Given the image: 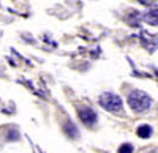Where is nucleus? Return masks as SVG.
Segmentation results:
<instances>
[{
  "mask_svg": "<svg viewBox=\"0 0 158 153\" xmlns=\"http://www.w3.org/2000/svg\"><path fill=\"white\" fill-rule=\"evenodd\" d=\"M128 104L135 112H144L150 107L152 99L147 93H144L141 90H133L128 95Z\"/></svg>",
  "mask_w": 158,
  "mask_h": 153,
  "instance_id": "nucleus-1",
  "label": "nucleus"
},
{
  "mask_svg": "<svg viewBox=\"0 0 158 153\" xmlns=\"http://www.w3.org/2000/svg\"><path fill=\"white\" fill-rule=\"evenodd\" d=\"M100 104L101 107H104L109 112H122L123 111V101L120 96H117L115 93H111V92H106L100 96Z\"/></svg>",
  "mask_w": 158,
  "mask_h": 153,
  "instance_id": "nucleus-2",
  "label": "nucleus"
},
{
  "mask_svg": "<svg viewBox=\"0 0 158 153\" xmlns=\"http://www.w3.org/2000/svg\"><path fill=\"white\" fill-rule=\"evenodd\" d=\"M139 38H141L142 46L146 47L149 52H155V50L158 49V36L156 35H152V33H147V32H141Z\"/></svg>",
  "mask_w": 158,
  "mask_h": 153,
  "instance_id": "nucleus-3",
  "label": "nucleus"
},
{
  "mask_svg": "<svg viewBox=\"0 0 158 153\" xmlns=\"http://www.w3.org/2000/svg\"><path fill=\"white\" fill-rule=\"evenodd\" d=\"M79 119H81L82 123H85L87 126H94L98 120V115H97V112L94 109H90V107H82L81 111H79Z\"/></svg>",
  "mask_w": 158,
  "mask_h": 153,
  "instance_id": "nucleus-4",
  "label": "nucleus"
},
{
  "mask_svg": "<svg viewBox=\"0 0 158 153\" xmlns=\"http://www.w3.org/2000/svg\"><path fill=\"white\" fill-rule=\"evenodd\" d=\"M142 19L149 25H158V6H153L149 11H146L142 14Z\"/></svg>",
  "mask_w": 158,
  "mask_h": 153,
  "instance_id": "nucleus-5",
  "label": "nucleus"
},
{
  "mask_svg": "<svg viewBox=\"0 0 158 153\" xmlns=\"http://www.w3.org/2000/svg\"><path fill=\"white\" fill-rule=\"evenodd\" d=\"M128 14H130V16H125V21L131 25V27H139V19H141L139 11H136V10H130V11H128Z\"/></svg>",
  "mask_w": 158,
  "mask_h": 153,
  "instance_id": "nucleus-6",
  "label": "nucleus"
},
{
  "mask_svg": "<svg viewBox=\"0 0 158 153\" xmlns=\"http://www.w3.org/2000/svg\"><path fill=\"white\" fill-rule=\"evenodd\" d=\"M63 131H65V134H67L68 137H71V139H77L79 137V131H77L76 125L73 122H67V123H65Z\"/></svg>",
  "mask_w": 158,
  "mask_h": 153,
  "instance_id": "nucleus-7",
  "label": "nucleus"
},
{
  "mask_svg": "<svg viewBox=\"0 0 158 153\" xmlns=\"http://www.w3.org/2000/svg\"><path fill=\"white\" fill-rule=\"evenodd\" d=\"M136 133H138V136L142 137V139H149L153 131H152V126H150V125H141Z\"/></svg>",
  "mask_w": 158,
  "mask_h": 153,
  "instance_id": "nucleus-8",
  "label": "nucleus"
},
{
  "mask_svg": "<svg viewBox=\"0 0 158 153\" xmlns=\"http://www.w3.org/2000/svg\"><path fill=\"white\" fill-rule=\"evenodd\" d=\"M19 139H21V134H19V131L15 128V126H11V128L8 130V133H6V141L16 142V141H19Z\"/></svg>",
  "mask_w": 158,
  "mask_h": 153,
  "instance_id": "nucleus-9",
  "label": "nucleus"
},
{
  "mask_svg": "<svg viewBox=\"0 0 158 153\" xmlns=\"http://www.w3.org/2000/svg\"><path fill=\"white\" fill-rule=\"evenodd\" d=\"M118 153H133V145L131 144H123L118 147Z\"/></svg>",
  "mask_w": 158,
  "mask_h": 153,
  "instance_id": "nucleus-10",
  "label": "nucleus"
}]
</instances>
